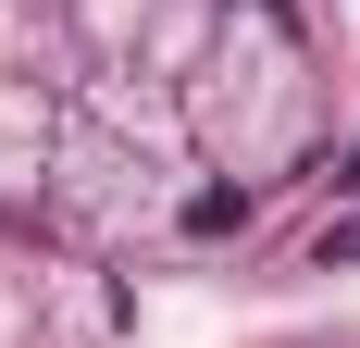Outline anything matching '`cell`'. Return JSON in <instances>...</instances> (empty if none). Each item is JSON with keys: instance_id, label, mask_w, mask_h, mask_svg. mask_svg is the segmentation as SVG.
Here are the masks:
<instances>
[{"instance_id": "cell-1", "label": "cell", "mask_w": 360, "mask_h": 348, "mask_svg": "<svg viewBox=\"0 0 360 348\" xmlns=\"http://www.w3.org/2000/svg\"><path fill=\"white\" fill-rule=\"evenodd\" d=\"M236 224H249L236 187H199V199H186V237H236Z\"/></svg>"}, {"instance_id": "cell-2", "label": "cell", "mask_w": 360, "mask_h": 348, "mask_svg": "<svg viewBox=\"0 0 360 348\" xmlns=\"http://www.w3.org/2000/svg\"><path fill=\"white\" fill-rule=\"evenodd\" d=\"M335 261H360V224H335V237H323V274H335Z\"/></svg>"}]
</instances>
